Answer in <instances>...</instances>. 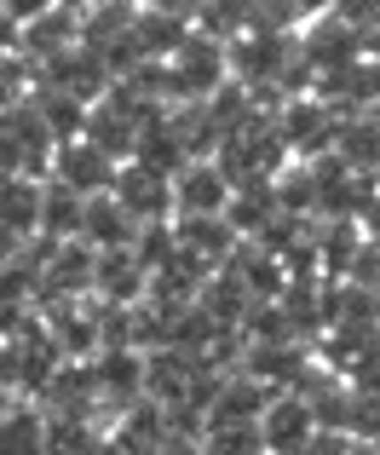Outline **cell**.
Returning a JSON list of instances; mask_svg holds the SVG:
<instances>
[{
    "mask_svg": "<svg viewBox=\"0 0 380 455\" xmlns=\"http://www.w3.org/2000/svg\"><path fill=\"white\" fill-rule=\"evenodd\" d=\"M231 81V58H225V41L190 29L179 41V52L168 58V92L173 104H208L213 92Z\"/></svg>",
    "mask_w": 380,
    "mask_h": 455,
    "instance_id": "6da1fadb",
    "label": "cell"
},
{
    "mask_svg": "<svg viewBox=\"0 0 380 455\" xmlns=\"http://www.w3.org/2000/svg\"><path fill=\"white\" fill-rule=\"evenodd\" d=\"M335 127L340 122L312 99V92L277 104V139H282V150H289L294 162H317V156H329V150H335Z\"/></svg>",
    "mask_w": 380,
    "mask_h": 455,
    "instance_id": "7a4b0ae2",
    "label": "cell"
},
{
    "mask_svg": "<svg viewBox=\"0 0 380 455\" xmlns=\"http://www.w3.org/2000/svg\"><path fill=\"white\" fill-rule=\"evenodd\" d=\"M92 266H99V254H92L87 243H52V254H46V266H41L35 311L69 306V300H92Z\"/></svg>",
    "mask_w": 380,
    "mask_h": 455,
    "instance_id": "3957f363",
    "label": "cell"
},
{
    "mask_svg": "<svg viewBox=\"0 0 380 455\" xmlns=\"http://www.w3.org/2000/svg\"><path fill=\"white\" fill-rule=\"evenodd\" d=\"M110 196L127 208V220H133V225H168L173 220V179L150 173V167H139V162L115 167Z\"/></svg>",
    "mask_w": 380,
    "mask_h": 455,
    "instance_id": "277c9868",
    "label": "cell"
},
{
    "mask_svg": "<svg viewBox=\"0 0 380 455\" xmlns=\"http://www.w3.org/2000/svg\"><path fill=\"white\" fill-rule=\"evenodd\" d=\"M46 179L64 185V190H75L81 202H92V196H110L115 162H110V156H99L87 139H69V145H52V167H46Z\"/></svg>",
    "mask_w": 380,
    "mask_h": 455,
    "instance_id": "5b68a950",
    "label": "cell"
},
{
    "mask_svg": "<svg viewBox=\"0 0 380 455\" xmlns=\"http://www.w3.org/2000/svg\"><path fill=\"white\" fill-rule=\"evenodd\" d=\"M294 41H300V58L312 64V76H329V69H346V64H358V58H363V35L352 29V23H340L335 12L300 23Z\"/></svg>",
    "mask_w": 380,
    "mask_h": 455,
    "instance_id": "8992f818",
    "label": "cell"
},
{
    "mask_svg": "<svg viewBox=\"0 0 380 455\" xmlns=\"http://www.w3.org/2000/svg\"><path fill=\"white\" fill-rule=\"evenodd\" d=\"M317 421H312V403L300 392H271L265 415H259V438H265V455H300L312 444Z\"/></svg>",
    "mask_w": 380,
    "mask_h": 455,
    "instance_id": "52a82bcc",
    "label": "cell"
},
{
    "mask_svg": "<svg viewBox=\"0 0 380 455\" xmlns=\"http://www.w3.org/2000/svg\"><path fill=\"white\" fill-rule=\"evenodd\" d=\"M231 202V179L213 162H185L173 173V220H213Z\"/></svg>",
    "mask_w": 380,
    "mask_h": 455,
    "instance_id": "ba28073f",
    "label": "cell"
},
{
    "mask_svg": "<svg viewBox=\"0 0 380 455\" xmlns=\"http://www.w3.org/2000/svg\"><path fill=\"white\" fill-rule=\"evenodd\" d=\"M92 387H99V403H110V415L133 410L145 398V352H92Z\"/></svg>",
    "mask_w": 380,
    "mask_h": 455,
    "instance_id": "9c48e42d",
    "label": "cell"
},
{
    "mask_svg": "<svg viewBox=\"0 0 380 455\" xmlns=\"http://www.w3.org/2000/svg\"><path fill=\"white\" fill-rule=\"evenodd\" d=\"M150 294V271L133 259V248H110L92 266V300L99 306H145Z\"/></svg>",
    "mask_w": 380,
    "mask_h": 455,
    "instance_id": "30bf717a",
    "label": "cell"
},
{
    "mask_svg": "<svg viewBox=\"0 0 380 455\" xmlns=\"http://www.w3.org/2000/svg\"><path fill=\"white\" fill-rule=\"evenodd\" d=\"M69 46H81V12L52 6V12H41L35 23H23L18 52L29 58V69H41V64H52L58 52H69Z\"/></svg>",
    "mask_w": 380,
    "mask_h": 455,
    "instance_id": "8fae6325",
    "label": "cell"
},
{
    "mask_svg": "<svg viewBox=\"0 0 380 455\" xmlns=\"http://www.w3.org/2000/svg\"><path fill=\"white\" fill-rule=\"evenodd\" d=\"M139 225L127 220V208L115 196H92L87 208H81V236L75 243H87L92 254H110V248H133Z\"/></svg>",
    "mask_w": 380,
    "mask_h": 455,
    "instance_id": "7c38bea8",
    "label": "cell"
},
{
    "mask_svg": "<svg viewBox=\"0 0 380 455\" xmlns=\"http://www.w3.org/2000/svg\"><path fill=\"white\" fill-rule=\"evenodd\" d=\"M173 243H179L185 254H196L202 266L219 271L225 259L236 254V243H242V236L231 231V220H225V213H213V220H173Z\"/></svg>",
    "mask_w": 380,
    "mask_h": 455,
    "instance_id": "4fadbf2b",
    "label": "cell"
},
{
    "mask_svg": "<svg viewBox=\"0 0 380 455\" xmlns=\"http://www.w3.org/2000/svg\"><path fill=\"white\" fill-rule=\"evenodd\" d=\"M81 139H87L99 156H110L115 167L122 162H133V145H139V127H133V116H122L110 99H99L87 110V127H81Z\"/></svg>",
    "mask_w": 380,
    "mask_h": 455,
    "instance_id": "5bb4252c",
    "label": "cell"
},
{
    "mask_svg": "<svg viewBox=\"0 0 380 455\" xmlns=\"http://www.w3.org/2000/svg\"><path fill=\"white\" fill-rule=\"evenodd\" d=\"M41 179H0V231L18 236V243H35V231H41Z\"/></svg>",
    "mask_w": 380,
    "mask_h": 455,
    "instance_id": "9a60e30c",
    "label": "cell"
},
{
    "mask_svg": "<svg viewBox=\"0 0 380 455\" xmlns=\"http://www.w3.org/2000/svg\"><path fill=\"white\" fill-rule=\"evenodd\" d=\"M185 35H190V18H173V12H156V6L133 12V46H139L145 64H168Z\"/></svg>",
    "mask_w": 380,
    "mask_h": 455,
    "instance_id": "2e32d148",
    "label": "cell"
},
{
    "mask_svg": "<svg viewBox=\"0 0 380 455\" xmlns=\"http://www.w3.org/2000/svg\"><path fill=\"white\" fill-rule=\"evenodd\" d=\"M29 104H35V116L46 122L52 145H69V139H81V127H87V110H92V104H81L75 92L46 87V81H35V87H29Z\"/></svg>",
    "mask_w": 380,
    "mask_h": 455,
    "instance_id": "e0dca14e",
    "label": "cell"
},
{
    "mask_svg": "<svg viewBox=\"0 0 380 455\" xmlns=\"http://www.w3.org/2000/svg\"><path fill=\"white\" fill-rule=\"evenodd\" d=\"M265 403H271V387H259L254 375H225V387H219V398L208 403V427H225V421H259L265 415Z\"/></svg>",
    "mask_w": 380,
    "mask_h": 455,
    "instance_id": "ac0fdd59",
    "label": "cell"
},
{
    "mask_svg": "<svg viewBox=\"0 0 380 455\" xmlns=\"http://www.w3.org/2000/svg\"><path fill=\"white\" fill-rule=\"evenodd\" d=\"M225 220H231V231L242 236V243H254V236L265 231L271 220H277V190H271V179L236 185V190H231V202H225Z\"/></svg>",
    "mask_w": 380,
    "mask_h": 455,
    "instance_id": "d6986e66",
    "label": "cell"
},
{
    "mask_svg": "<svg viewBox=\"0 0 380 455\" xmlns=\"http://www.w3.org/2000/svg\"><path fill=\"white\" fill-rule=\"evenodd\" d=\"M115 444H122L127 455H150L162 444V438H168V415H162V403H150V398H139L133 410H122L115 415Z\"/></svg>",
    "mask_w": 380,
    "mask_h": 455,
    "instance_id": "ffe728a7",
    "label": "cell"
},
{
    "mask_svg": "<svg viewBox=\"0 0 380 455\" xmlns=\"http://www.w3.org/2000/svg\"><path fill=\"white\" fill-rule=\"evenodd\" d=\"M335 156L346 162V173H380V122L352 116L335 127Z\"/></svg>",
    "mask_w": 380,
    "mask_h": 455,
    "instance_id": "44dd1931",
    "label": "cell"
},
{
    "mask_svg": "<svg viewBox=\"0 0 380 455\" xmlns=\"http://www.w3.org/2000/svg\"><path fill=\"white\" fill-rule=\"evenodd\" d=\"M81 208L87 202L75 196V190H64V185H52L46 179V190H41V243H75L81 236Z\"/></svg>",
    "mask_w": 380,
    "mask_h": 455,
    "instance_id": "7402d4cb",
    "label": "cell"
},
{
    "mask_svg": "<svg viewBox=\"0 0 380 455\" xmlns=\"http://www.w3.org/2000/svg\"><path fill=\"white\" fill-rule=\"evenodd\" d=\"M0 455H46V415L35 403H12L0 415Z\"/></svg>",
    "mask_w": 380,
    "mask_h": 455,
    "instance_id": "603a6c76",
    "label": "cell"
},
{
    "mask_svg": "<svg viewBox=\"0 0 380 455\" xmlns=\"http://www.w3.org/2000/svg\"><path fill=\"white\" fill-rule=\"evenodd\" d=\"M133 162H139V167H150V173H162V179H173V173H179V167L190 162L168 116H162L156 127H145V133H139V145H133Z\"/></svg>",
    "mask_w": 380,
    "mask_h": 455,
    "instance_id": "cb8c5ba5",
    "label": "cell"
},
{
    "mask_svg": "<svg viewBox=\"0 0 380 455\" xmlns=\"http://www.w3.org/2000/svg\"><path fill=\"white\" fill-rule=\"evenodd\" d=\"M190 29L231 46L236 35H248V0H190Z\"/></svg>",
    "mask_w": 380,
    "mask_h": 455,
    "instance_id": "d4e9b609",
    "label": "cell"
},
{
    "mask_svg": "<svg viewBox=\"0 0 380 455\" xmlns=\"http://www.w3.org/2000/svg\"><path fill=\"white\" fill-rule=\"evenodd\" d=\"M202 455H265V438H259V421H225L202 433Z\"/></svg>",
    "mask_w": 380,
    "mask_h": 455,
    "instance_id": "484cf974",
    "label": "cell"
},
{
    "mask_svg": "<svg viewBox=\"0 0 380 455\" xmlns=\"http://www.w3.org/2000/svg\"><path fill=\"white\" fill-rule=\"evenodd\" d=\"M248 35H300V12L289 0H248Z\"/></svg>",
    "mask_w": 380,
    "mask_h": 455,
    "instance_id": "4316f807",
    "label": "cell"
},
{
    "mask_svg": "<svg viewBox=\"0 0 380 455\" xmlns=\"http://www.w3.org/2000/svg\"><path fill=\"white\" fill-rule=\"evenodd\" d=\"M173 248H179V243H173V220H168V225H139V236H133V259H139L145 271H162V266L173 259Z\"/></svg>",
    "mask_w": 380,
    "mask_h": 455,
    "instance_id": "83f0119b",
    "label": "cell"
},
{
    "mask_svg": "<svg viewBox=\"0 0 380 455\" xmlns=\"http://www.w3.org/2000/svg\"><path fill=\"white\" fill-rule=\"evenodd\" d=\"M35 87V69L23 52H0V110H12V104H23Z\"/></svg>",
    "mask_w": 380,
    "mask_h": 455,
    "instance_id": "f1b7e54d",
    "label": "cell"
},
{
    "mask_svg": "<svg viewBox=\"0 0 380 455\" xmlns=\"http://www.w3.org/2000/svg\"><path fill=\"white\" fill-rule=\"evenodd\" d=\"M340 380H346L352 392H369V398H375V392H380V334L363 340V352L346 363V375H340Z\"/></svg>",
    "mask_w": 380,
    "mask_h": 455,
    "instance_id": "f546056e",
    "label": "cell"
},
{
    "mask_svg": "<svg viewBox=\"0 0 380 455\" xmlns=\"http://www.w3.org/2000/svg\"><path fill=\"white\" fill-rule=\"evenodd\" d=\"M352 444H363V450H380V392L369 398V392H358L352 398Z\"/></svg>",
    "mask_w": 380,
    "mask_h": 455,
    "instance_id": "4dcf8cb0",
    "label": "cell"
},
{
    "mask_svg": "<svg viewBox=\"0 0 380 455\" xmlns=\"http://www.w3.org/2000/svg\"><path fill=\"white\" fill-rule=\"evenodd\" d=\"M375 6H380V0H329V12H335L340 23H352L358 35H369V23H375Z\"/></svg>",
    "mask_w": 380,
    "mask_h": 455,
    "instance_id": "1f68e13d",
    "label": "cell"
},
{
    "mask_svg": "<svg viewBox=\"0 0 380 455\" xmlns=\"http://www.w3.org/2000/svg\"><path fill=\"white\" fill-rule=\"evenodd\" d=\"M300 455H358V444H352L346 433H312V444Z\"/></svg>",
    "mask_w": 380,
    "mask_h": 455,
    "instance_id": "d6a6232c",
    "label": "cell"
},
{
    "mask_svg": "<svg viewBox=\"0 0 380 455\" xmlns=\"http://www.w3.org/2000/svg\"><path fill=\"white\" fill-rule=\"evenodd\" d=\"M0 6H6V12H12V18H18V23H35V18H41V12H52L58 0H0Z\"/></svg>",
    "mask_w": 380,
    "mask_h": 455,
    "instance_id": "836d02e7",
    "label": "cell"
},
{
    "mask_svg": "<svg viewBox=\"0 0 380 455\" xmlns=\"http://www.w3.org/2000/svg\"><path fill=\"white\" fill-rule=\"evenodd\" d=\"M18 41H23V23L0 6V52H18Z\"/></svg>",
    "mask_w": 380,
    "mask_h": 455,
    "instance_id": "e575fe53",
    "label": "cell"
},
{
    "mask_svg": "<svg viewBox=\"0 0 380 455\" xmlns=\"http://www.w3.org/2000/svg\"><path fill=\"white\" fill-rule=\"evenodd\" d=\"M289 6L300 12V23H312V18H323V12H329V0H289Z\"/></svg>",
    "mask_w": 380,
    "mask_h": 455,
    "instance_id": "d590c367",
    "label": "cell"
},
{
    "mask_svg": "<svg viewBox=\"0 0 380 455\" xmlns=\"http://www.w3.org/2000/svg\"><path fill=\"white\" fill-rule=\"evenodd\" d=\"M145 6H156V12H173V18H190V0H145Z\"/></svg>",
    "mask_w": 380,
    "mask_h": 455,
    "instance_id": "8d00e7d4",
    "label": "cell"
},
{
    "mask_svg": "<svg viewBox=\"0 0 380 455\" xmlns=\"http://www.w3.org/2000/svg\"><path fill=\"white\" fill-rule=\"evenodd\" d=\"M58 6H69V12H92L99 0H58Z\"/></svg>",
    "mask_w": 380,
    "mask_h": 455,
    "instance_id": "74e56055",
    "label": "cell"
},
{
    "mask_svg": "<svg viewBox=\"0 0 380 455\" xmlns=\"http://www.w3.org/2000/svg\"><path fill=\"white\" fill-rule=\"evenodd\" d=\"M99 6H127V12H139L145 0H99Z\"/></svg>",
    "mask_w": 380,
    "mask_h": 455,
    "instance_id": "f35d334b",
    "label": "cell"
},
{
    "mask_svg": "<svg viewBox=\"0 0 380 455\" xmlns=\"http://www.w3.org/2000/svg\"><path fill=\"white\" fill-rule=\"evenodd\" d=\"M12 403H18V398H12V392H6V387H0V415H6V410H12Z\"/></svg>",
    "mask_w": 380,
    "mask_h": 455,
    "instance_id": "ab89813d",
    "label": "cell"
},
{
    "mask_svg": "<svg viewBox=\"0 0 380 455\" xmlns=\"http://www.w3.org/2000/svg\"><path fill=\"white\" fill-rule=\"evenodd\" d=\"M369 122H380V99H375V104H369Z\"/></svg>",
    "mask_w": 380,
    "mask_h": 455,
    "instance_id": "60d3db41",
    "label": "cell"
}]
</instances>
